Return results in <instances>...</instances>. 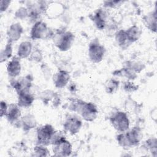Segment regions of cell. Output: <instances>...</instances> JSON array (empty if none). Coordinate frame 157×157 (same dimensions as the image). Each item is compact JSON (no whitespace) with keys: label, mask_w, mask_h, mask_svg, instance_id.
Here are the masks:
<instances>
[{"label":"cell","mask_w":157,"mask_h":157,"mask_svg":"<svg viewBox=\"0 0 157 157\" xmlns=\"http://www.w3.org/2000/svg\"><path fill=\"white\" fill-rule=\"evenodd\" d=\"M29 59L34 61L40 62L42 59V54L39 50H36L35 51L32 52L29 56Z\"/></svg>","instance_id":"29"},{"label":"cell","mask_w":157,"mask_h":157,"mask_svg":"<svg viewBox=\"0 0 157 157\" xmlns=\"http://www.w3.org/2000/svg\"><path fill=\"white\" fill-rule=\"evenodd\" d=\"M105 53V47L99 43L98 39L91 42L88 47V56L93 63H100L103 59Z\"/></svg>","instance_id":"7"},{"label":"cell","mask_w":157,"mask_h":157,"mask_svg":"<svg viewBox=\"0 0 157 157\" xmlns=\"http://www.w3.org/2000/svg\"><path fill=\"white\" fill-rule=\"evenodd\" d=\"M119 81L118 80L111 78L105 83V90L108 94H113L115 93L119 87Z\"/></svg>","instance_id":"23"},{"label":"cell","mask_w":157,"mask_h":157,"mask_svg":"<svg viewBox=\"0 0 157 157\" xmlns=\"http://www.w3.org/2000/svg\"><path fill=\"white\" fill-rule=\"evenodd\" d=\"M115 38L117 44L123 48L127 47L129 45L131 44L128 39L125 30L121 29L117 31L115 34Z\"/></svg>","instance_id":"21"},{"label":"cell","mask_w":157,"mask_h":157,"mask_svg":"<svg viewBox=\"0 0 157 157\" xmlns=\"http://www.w3.org/2000/svg\"><path fill=\"white\" fill-rule=\"evenodd\" d=\"M12 43L7 42L4 48L1 50L0 53V61L1 63L6 61L10 58H11L12 55Z\"/></svg>","instance_id":"22"},{"label":"cell","mask_w":157,"mask_h":157,"mask_svg":"<svg viewBox=\"0 0 157 157\" xmlns=\"http://www.w3.org/2000/svg\"><path fill=\"white\" fill-rule=\"evenodd\" d=\"M33 46L30 42L24 41L21 42L18 47L17 55L20 58H26L29 57L32 53Z\"/></svg>","instance_id":"19"},{"label":"cell","mask_w":157,"mask_h":157,"mask_svg":"<svg viewBox=\"0 0 157 157\" xmlns=\"http://www.w3.org/2000/svg\"><path fill=\"white\" fill-rule=\"evenodd\" d=\"M107 18V14L106 11L102 9H99L96 10L93 15H92L91 19L93 21L96 27L98 29L102 30L104 29L106 26Z\"/></svg>","instance_id":"12"},{"label":"cell","mask_w":157,"mask_h":157,"mask_svg":"<svg viewBox=\"0 0 157 157\" xmlns=\"http://www.w3.org/2000/svg\"><path fill=\"white\" fill-rule=\"evenodd\" d=\"M40 98L44 103L47 104L53 99L56 98V96L53 91L45 90L41 93Z\"/></svg>","instance_id":"27"},{"label":"cell","mask_w":157,"mask_h":157,"mask_svg":"<svg viewBox=\"0 0 157 157\" xmlns=\"http://www.w3.org/2000/svg\"><path fill=\"white\" fill-rule=\"evenodd\" d=\"M124 89L126 91H134L137 89V86L135 85L133 83L126 82L124 84Z\"/></svg>","instance_id":"30"},{"label":"cell","mask_w":157,"mask_h":157,"mask_svg":"<svg viewBox=\"0 0 157 157\" xmlns=\"http://www.w3.org/2000/svg\"><path fill=\"white\" fill-rule=\"evenodd\" d=\"M82 122L79 117L75 115H69L63 123V128L65 132L71 135L77 134L81 129Z\"/></svg>","instance_id":"8"},{"label":"cell","mask_w":157,"mask_h":157,"mask_svg":"<svg viewBox=\"0 0 157 157\" xmlns=\"http://www.w3.org/2000/svg\"><path fill=\"white\" fill-rule=\"evenodd\" d=\"M143 20L146 27L153 33L156 31V12L155 10L143 17Z\"/></svg>","instance_id":"18"},{"label":"cell","mask_w":157,"mask_h":157,"mask_svg":"<svg viewBox=\"0 0 157 157\" xmlns=\"http://www.w3.org/2000/svg\"><path fill=\"white\" fill-rule=\"evenodd\" d=\"M53 40L55 46L60 51L65 52L72 47L74 41V35L69 31L61 30L54 34Z\"/></svg>","instance_id":"3"},{"label":"cell","mask_w":157,"mask_h":157,"mask_svg":"<svg viewBox=\"0 0 157 157\" xmlns=\"http://www.w3.org/2000/svg\"><path fill=\"white\" fill-rule=\"evenodd\" d=\"M32 77L28 75L17 80H13L11 82V85L16 91L17 94H18L23 92H29L32 86Z\"/></svg>","instance_id":"10"},{"label":"cell","mask_w":157,"mask_h":157,"mask_svg":"<svg viewBox=\"0 0 157 157\" xmlns=\"http://www.w3.org/2000/svg\"><path fill=\"white\" fill-rule=\"evenodd\" d=\"M34 101V97L30 92H23L18 94L17 104L20 107L28 108L30 107Z\"/></svg>","instance_id":"17"},{"label":"cell","mask_w":157,"mask_h":157,"mask_svg":"<svg viewBox=\"0 0 157 157\" xmlns=\"http://www.w3.org/2000/svg\"><path fill=\"white\" fill-rule=\"evenodd\" d=\"M121 1H107L104 2V6L105 7H109V8H113L116 6H117L118 4L121 3Z\"/></svg>","instance_id":"32"},{"label":"cell","mask_w":157,"mask_h":157,"mask_svg":"<svg viewBox=\"0 0 157 157\" xmlns=\"http://www.w3.org/2000/svg\"><path fill=\"white\" fill-rule=\"evenodd\" d=\"M53 35L54 33L47 24L40 20L34 24L30 32V37L33 40L53 38Z\"/></svg>","instance_id":"6"},{"label":"cell","mask_w":157,"mask_h":157,"mask_svg":"<svg viewBox=\"0 0 157 157\" xmlns=\"http://www.w3.org/2000/svg\"><path fill=\"white\" fill-rule=\"evenodd\" d=\"M112 126L119 132H125L129 128V120L127 114L122 111H117L109 118Z\"/></svg>","instance_id":"5"},{"label":"cell","mask_w":157,"mask_h":157,"mask_svg":"<svg viewBox=\"0 0 157 157\" xmlns=\"http://www.w3.org/2000/svg\"><path fill=\"white\" fill-rule=\"evenodd\" d=\"M7 120L11 123H19L21 117V111L18 104H10L8 105L7 113L5 115Z\"/></svg>","instance_id":"14"},{"label":"cell","mask_w":157,"mask_h":157,"mask_svg":"<svg viewBox=\"0 0 157 157\" xmlns=\"http://www.w3.org/2000/svg\"><path fill=\"white\" fill-rule=\"evenodd\" d=\"M53 152L56 156H68L72 151V145L70 142L61 135L56 132L54 140L52 142Z\"/></svg>","instance_id":"2"},{"label":"cell","mask_w":157,"mask_h":157,"mask_svg":"<svg viewBox=\"0 0 157 157\" xmlns=\"http://www.w3.org/2000/svg\"><path fill=\"white\" fill-rule=\"evenodd\" d=\"M8 109V104L4 101H1V105H0V114L1 117L2 118L4 116L6 115Z\"/></svg>","instance_id":"31"},{"label":"cell","mask_w":157,"mask_h":157,"mask_svg":"<svg viewBox=\"0 0 157 157\" xmlns=\"http://www.w3.org/2000/svg\"><path fill=\"white\" fill-rule=\"evenodd\" d=\"M85 101L81 100V99H72L68 106V109L71 110V111H73L74 112H77V113H79V112L83 104Z\"/></svg>","instance_id":"25"},{"label":"cell","mask_w":157,"mask_h":157,"mask_svg":"<svg viewBox=\"0 0 157 157\" xmlns=\"http://www.w3.org/2000/svg\"><path fill=\"white\" fill-rule=\"evenodd\" d=\"M156 139L150 138L146 140L145 142V147L148 150H149L151 153L153 154L154 156H156V151H157V145H156Z\"/></svg>","instance_id":"26"},{"label":"cell","mask_w":157,"mask_h":157,"mask_svg":"<svg viewBox=\"0 0 157 157\" xmlns=\"http://www.w3.org/2000/svg\"><path fill=\"white\" fill-rule=\"evenodd\" d=\"M142 137L140 129L138 127H134L129 131L120 132L117 136V140L120 146L128 149L139 145Z\"/></svg>","instance_id":"1"},{"label":"cell","mask_w":157,"mask_h":157,"mask_svg":"<svg viewBox=\"0 0 157 157\" xmlns=\"http://www.w3.org/2000/svg\"><path fill=\"white\" fill-rule=\"evenodd\" d=\"M52 79L55 86L61 89L67 85L70 79V75L66 71L59 70L53 75Z\"/></svg>","instance_id":"11"},{"label":"cell","mask_w":157,"mask_h":157,"mask_svg":"<svg viewBox=\"0 0 157 157\" xmlns=\"http://www.w3.org/2000/svg\"><path fill=\"white\" fill-rule=\"evenodd\" d=\"M10 4V1L1 0L0 2L1 12H3L6 11L8 9Z\"/></svg>","instance_id":"33"},{"label":"cell","mask_w":157,"mask_h":157,"mask_svg":"<svg viewBox=\"0 0 157 157\" xmlns=\"http://www.w3.org/2000/svg\"><path fill=\"white\" fill-rule=\"evenodd\" d=\"M23 27L19 23H15L12 24L7 31V36L8 42L11 43L16 42L20 39L23 33Z\"/></svg>","instance_id":"13"},{"label":"cell","mask_w":157,"mask_h":157,"mask_svg":"<svg viewBox=\"0 0 157 157\" xmlns=\"http://www.w3.org/2000/svg\"><path fill=\"white\" fill-rule=\"evenodd\" d=\"M56 132L55 128L49 124H46L37 129V145L48 146L52 144Z\"/></svg>","instance_id":"4"},{"label":"cell","mask_w":157,"mask_h":157,"mask_svg":"<svg viewBox=\"0 0 157 157\" xmlns=\"http://www.w3.org/2000/svg\"><path fill=\"white\" fill-rule=\"evenodd\" d=\"M129 42L131 44L135 42L140 38L142 31L137 25H132L125 30Z\"/></svg>","instance_id":"20"},{"label":"cell","mask_w":157,"mask_h":157,"mask_svg":"<svg viewBox=\"0 0 157 157\" xmlns=\"http://www.w3.org/2000/svg\"><path fill=\"white\" fill-rule=\"evenodd\" d=\"M19 125L24 131L27 132L36 126L37 121L33 115L28 113L20 119Z\"/></svg>","instance_id":"16"},{"label":"cell","mask_w":157,"mask_h":157,"mask_svg":"<svg viewBox=\"0 0 157 157\" xmlns=\"http://www.w3.org/2000/svg\"><path fill=\"white\" fill-rule=\"evenodd\" d=\"M15 15V17L19 19H25L28 17V10L26 7H21L17 9Z\"/></svg>","instance_id":"28"},{"label":"cell","mask_w":157,"mask_h":157,"mask_svg":"<svg viewBox=\"0 0 157 157\" xmlns=\"http://www.w3.org/2000/svg\"><path fill=\"white\" fill-rule=\"evenodd\" d=\"M19 58H20L13 57L7 64V74L12 78H15L19 75L21 72V66Z\"/></svg>","instance_id":"15"},{"label":"cell","mask_w":157,"mask_h":157,"mask_svg":"<svg viewBox=\"0 0 157 157\" xmlns=\"http://www.w3.org/2000/svg\"><path fill=\"white\" fill-rule=\"evenodd\" d=\"M47 146L42 145H37L33 150V156H47L50 155V151Z\"/></svg>","instance_id":"24"},{"label":"cell","mask_w":157,"mask_h":157,"mask_svg":"<svg viewBox=\"0 0 157 157\" xmlns=\"http://www.w3.org/2000/svg\"><path fill=\"white\" fill-rule=\"evenodd\" d=\"M79 114L86 121H93L98 116V110L97 107L92 102H84Z\"/></svg>","instance_id":"9"}]
</instances>
